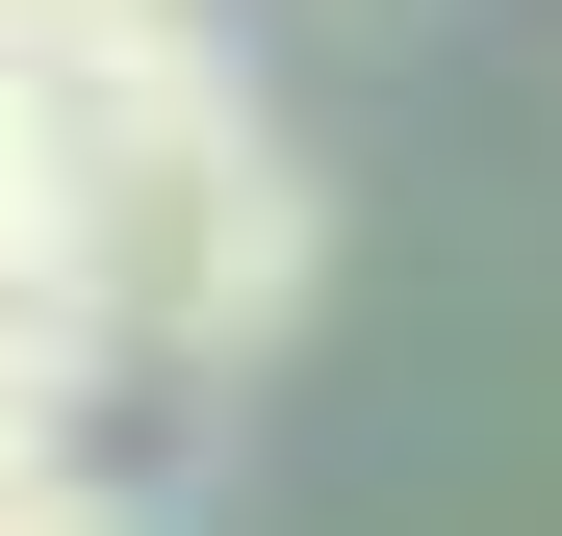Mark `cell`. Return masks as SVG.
<instances>
[{"label": "cell", "mask_w": 562, "mask_h": 536, "mask_svg": "<svg viewBox=\"0 0 562 536\" xmlns=\"http://www.w3.org/2000/svg\"><path fill=\"white\" fill-rule=\"evenodd\" d=\"M52 282L128 332V384H256L333 282V205L307 153L256 128V77L205 26H128L52 77Z\"/></svg>", "instance_id": "cell-1"}, {"label": "cell", "mask_w": 562, "mask_h": 536, "mask_svg": "<svg viewBox=\"0 0 562 536\" xmlns=\"http://www.w3.org/2000/svg\"><path fill=\"white\" fill-rule=\"evenodd\" d=\"M103 384H128V332L77 307L52 255H0V486H26V460H77V409H103Z\"/></svg>", "instance_id": "cell-2"}, {"label": "cell", "mask_w": 562, "mask_h": 536, "mask_svg": "<svg viewBox=\"0 0 562 536\" xmlns=\"http://www.w3.org/2000/svg\"><path fill=\"white\" fill-rule=\"evenodd\" d=\"M0 255H52V52H0Z\"/></svg>", "instance_id": "cell-3"}, {"label": "cell", "mask_w": 562, "mask_h": 536, "mask_svg": "<svg viewBox=\"0 0 562 536\" xmlns=\"http://www.w3.org/2000/svg\"><path fill=\"white\" fill-rule=\"evenodd\" d=\"M0 536H154V511H128L103 460H26V486H0Z\"/></svg>", "instance_id": "cell-4"}, {"label": "cell", "mask_w": 562, "mask_h": 536, "mask_svg": "<svg viewBox=\"0 0 562 536\" xmlns=\"http://www.w3.org/2000/svg\"><path fill=\"white\" fill-rule=\"evenodd\" d=\"M128 26H179V0H0V52H52V77H77V52H128Z\"/></svg>", "instance_id": "cell-5"}]
</instances>
